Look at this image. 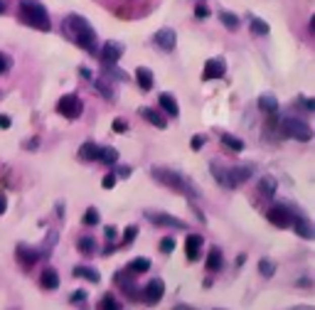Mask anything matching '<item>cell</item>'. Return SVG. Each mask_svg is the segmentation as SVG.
<instances>
[{"label": "cell", "mask_w": 315, "mask_h": 310, "mask_svg": "<svg viewBox=\"0 0 315 310\" xmlns=\"http://www.w3.org/2000/svg\"><path fill=\"white\" fill-rule=\"evenodd\" d=\"M150 177L158 185H163V187H167V190H172V192H177V194H185L190 199H195L200 194L192 187V182L187 180L185 175L172 170V168H165V165H150Z\"/></svg>", "instance_id": "obj_1"}, {"label": "cell", "mask_w": 315, "mask_h": 310, "mask_svg": "<svg viewBox=\"0 0 315 310\" xmlns=\"http://www.w3.org/2000/svg\"><path fill=\"white\" fill-rule=\"evenodd\" d=\"M20 20L35 30H42V32H50L52 30V20H50V13L47 8L39 3V0H20Z\"/></svg>", "instance_id": "obj_2"}, {"label": "cell", "mask_w": 315, "mask_h": 310, "mask_svg": "<svg viewBox=\"0 0 315 310\" xmlns=\"http://www.w3.org/2000/svg\"><path fill=\"white\" fill-rule=\"evenodd\" d=\"M67 30L74 37V42L79 47H84L86 52L96 55V30L92 27V22L81 15H69L67 18Z\"/></svg>", "instance_id": "obj_3"}, {"label": "cell", "mask_w": 315, "mask_h": 310, "mask_svg": "<svg viewBox=\"0 0 315 310\" xmlns=\"http://www.w3.org/2000/svg\"><path fill=\"white\" fill-rule=\"evenodd\" d=\"M296 214H300V210L293 207V202H276V204L268 207L266 219H268V224L276 227V229H291V222H293Z\"/></svg>", "instance_id": "obj_4"}, {"label": "cell", "mask_w": 315, "mask_h": 310, "mask_svg": "<svg viewBox=\"0 0 315 310\" xmlns=\"http://www.w3.org/2000/svg\"><path fill=\"white\" fill-rule=\"evenodd\" d=\"M281 128V133L286 138H293V140H300V143H308V140H313V128L305 123V121H300V118H283V123L278 126Z\"/></svg>", "instance_id": "obj_5"}, {"label": "cell", "mask_w": 315, "mask_h": 310, "mask_svg": "<svg viewBox=\"0 0 315 310\" xmlns=\"http://www.w3.org/2000/svg\"><path fill=\"white\" fill-rule=\"evenodd\" d=\"M146 219H148L150 224H155V227H167V229H180V232H187L190 229V224H187L185 219H180V217H172V214L167 212H158V210H146Z\"/></svg>", "instance_id": "obj_6"}, {"label": "cell", "mask_w": 315, "mask_h": 310, "mask_svg": "<svg viewBox=\"0 0 315 310\" xmlns=\"http://www.w3.org/2000/svg\"><path fill=\"white\" fill-rule=\"evenodd\" d=\"M113 283L118 286V291L123 293L128 300H141V291H138V283H136V273H130L128 269L113 273Z\"/></svg>", "instance_id": "obj_7"}, {"label": "cell", "mask_w": 315, "mask_h": 310, "mask_svg": "<svg viewBox=\"0 0 315 310\" xmlns=\"http://www.w3.org/2000/svg\"><path fill=\"white\" fill-rule=\"evenodd\" d=\"M57 114L64 116L67 121H76V118L84 114V104H81V98L76 96V94H64V96H59V101H57Z\"/></svg>", "instance_id": "obj_8"}, {"label": "cell", "mask_w": 315, "mask_h": 310, "mask_svg": "<svg viewBox=\"0 0 315 310\" xmlns=\"http://www.w3.org/2000/svg\"><path fill=\"white\" fill-rule=\"evenodd\" d=\"M165 298V281L163 278H150L141 291V303L143 305H158Z\"/></svg>", "instance_id": "obj_9"}, {"label": "cell", "mask_w": 315, "mask_h": 310, "mask_svg": "<svg viewBox=\"0 0 315 310\" xmlns=\"http://www.w3.org/2000/svg\"><path fill=\"white\" fill-rule=\"evenodd\" d=\"M227 175H229V187L237 190L239 185L249 182L256 175V165L254 163H241V165H234V168H227Z\"/></svg>", "instance_id": "obj_10"}, {"label": "cell", "mask_w": 315, "mask_h": 310, "mask_svg": "<svg viewBox=\"0 0 315 310\" xmlns=\"http://www.w3.org/2000/svg\"><path fill=\"white\" fill-rule=\"evenodd\" d=\"M15 259H18V264H22V269H32L42 259V251L30 246V244H18L15 246Z\"/></svg>", "instance_id": "obj_11"}, {"label": "cell", "mask_w": 315, "mask_h": 310, "mask_svg": "<svg viewBox=\"0 0 315 310\" xmlns=\"http://www.w3.org/2000/svg\"><path fill=\"white\" fill-rule=\"evenodd\" d=\"M291 229L296 232V236H300V239H305V241H313L315 239V227L313 222L305 217V214L300 212L293 217V222H291Z\"/></svg>", "instance_id": "obj_12"}, {"label": "cell", "mask_w": 315, "mask_h": 310, "mask_svg": "<svg viewBox=\"0 0 315 310\" xmlns=\"http://www.w3.org/2000/svg\"><path fill=\"white\" fill-rule=\"evenodd\" d=\"M224 72H227V62L224 57H214V59H207L202 69V79L204 81H214V79H222Z\"/></svg>", "instance_id": "obj_13"}, {"label": "cell", "mask_w": 315, "mask_h": 310, "mask_svg": "<svg viewBox=\"0 0 315 310\" xmlns=\"http://www.w3.org/2000/svg\"><path fill=\"white\" fill-rule=\"evenodd\" d=\"M202 249H204V236L202 234H187V239H185L187 261H197V259L202 256Z\"/></svg>", "instance_id": "obj_14"}, {"label": "cell", "mask_w": 315, "mask_h": 310, "mask_svg": "<svg viewBox=\"0 0 315 310\" xmlns=\"http://www.w3.org/2000/svg\"><path fill=\"white\" fill-rule=\"evenodd\" d=\"M153 42H155V47H160L163 52H172L175 49V30L172 27H163V30H158L155 35H153Z\"/></svg>", "instance_id": "obj_15"}, {"label": "cell", "mask_w": 315, "mask_h": 310, "mask_svg": "<svg viewBox=\"0 0 315 310\" xmlns=\"http://www.w3.org/2000/svg\"><path fill=\"white\" fill-rule=\"evenodd\" d=\"M99 57H101V62L104 64H116L118 59L123 57V44L121 42H106L104 47H101V52H99Z\"/></svg>", "instance_id": "obj_16"}, {"label": "cell", "mask_w": 315, "mask_h": 310, "mask_svg": "<svg viewBox=\"0 0 315 310\" xmlns=\"http://www.w3.org/2000/svg\"><path fill=\"white\" fill-rule=\"evenodd\" d=\"M204 266H207V271H209V273H219V271H224V251L219 249V246H212V249L207 251Z\"/></svg>", "instance_id": "obj_17"}, {"label": "cell", "mask_w": 315, "mask_h": 310, "mask_svg": "<svg viewBox=\"0 0 315 310\" xmlns=\"http://www.w3.org/2000/svg\"><path fill=\"white\" fill-rule=\"evenodd\" d=\"M37 283H39V288H42V291H57V288H59V273H57L52 266H47L44 271L39 273Z\"/></svg>", "instance_id": "obj_18"}, {"label": "cell", "mask_w": 315, "mask_h": 310, "mask_svg": "<svg viewBox=\"0 0 315 310\" xmlns=\"http://www.w3.org/2000/svg\"><path fill=\"white\" fill-rule=\"evenodd\" d=\"M259 194L261 197H266V199H274L276 197V192H278V180L274 177V175H263L259 180Z\"/></svg>", "instance_id": "obj_19"}, {"label": "cell", "mask_w": 315, "mask_h": 310, "mask_svg": "<svg viewBox=\"0 0 315 310\" xmlns=\"http://www.w3.org/2000/svg\"><path fill=\"white\" fill-rule=\"evenodd\" d=\"M141 118H146L150 126H155V128H160V131H165L167 128V118L163 111H158V109H141Z\"/></svg>", "instance_id": "obj_20"}, {"label": "cell", "mask_w": 315, "mask_h": 310, "mask_svg": "<svg viewBox=\"0 0 315 310\" xmlns=\"http://www.w3.org/2000/svg\"><path fill=\"white\" fill-rule=\"evenodd\" d=\"M158 106H160V111L167 114V116H172V118L180 116V106H177V101H175L172 94H160V96H158Z\"/></svg>", "instance_id": "obj_21"}, {"label": "cell", "mask_w": 315, "mask_h": 310, "mask_svg": "<svg viewBox=\"0 0 315 310\" xmlns=\"http://www.w3.org/2000/svg\"><path fill=\"white\" fill-rule=\"evenodd\" d=\"M209 175L217 180V185H219V187H224V190H232V187H229V175H227V168H224L222 163L212 160V163H209Z\"/></svg>", "instance_id": "obj_22"}, {"label": "cell", "mask_w": 315, "mask_h": 310, "mask_svg": "<svg viewBox=\"0 0 315 310\" xmlns=\"http://www.w3.org/2000/svg\"><path fill=\"white\" fill-rule=\"evenodd\" d=\"M72 273H74L76 278L89 281V283H99V281H101V273L96 271V269H92V266H86V264H79V266H74Z\"/></svg>", "instance_id": "obj_23"}, {"label": "cell", "mask_w": 315, "mask_h": 310, "mask_svg": "<svg viewBox=\"0 0 315 310\" xmlns=\"http://www.w3.org/2000/svg\"><path fill=\"white\" fill-rule=\"evenodd\" d=\"M76 249H79L81 256H94V253H99V241L94 236H79L76 239Z\"/></svg>", "instance_id": "obj_24"}, {"label": "cell", "mask_w": 315, "mask_h": 310, "mask_svg": "<svg viewBox=\"0 0 315 310\" xmlns=\"http://www.w3.org/2000/svg\"><path fill=\"white\" fill-rule=\"evenodd\" d=\"M256 104H259V109L266 116H276L278 114V98L274 96V94H261Z\"/></svg>", "instance_id": "obj_25"}, {"label": "cell", "mask_w": 315, "mask_h": 310, "mask_svg": "<svg viewBox=\"0 0 315 310\" xmlns=\"http://www.w3.org/2000/svg\"><path fill=\"white\" fill-rule=\"evenodd\" d=\"M136 81H138V86H141L143 91H150L153 84H155V77H153V72H150L148 67H138V69H136Z\"/></svg>", "instance_id": "obj_26"}, {"label": "cell", "mask_w": 315, "mask_h": 310, "mask_svg": "<svg viewBox=\"0 0 315 310\" xmlns=\"http://www.w3.org/2000/svg\"><path fill=\"white\" fill-rule=\"evenodd\" d=\"M150 266H153V264H150L148 256H136V259H130V261H128V266H126V269H128L130 273H136V276H141V273H148Z\"/></svg>", "instance_id": "obj_27"}, {"label": "cell", "mask_w": 315, "mask_h": 310, "mask_svg": "<svg viewBox=\"0 0 315 310\" xmlns=\"http://www.w3.org/2000/svg\"><path fill=\"white\" fill-rule=\"evenodd\" d=\"M99 143H94V140H86V143H81L79 145V158L81 160H86V163H94L96 158H99Z\"/></svg>", "instance_id": "obj_28"}, {"label": "cell", "mask_w": 315, "mask_h": 310, "mask_svg": "<svg viewBox=\"0 0 315 310\" xmlns=\"http://www.w3.org/2000/svg\"><path fill=\"white\" fill-rule=\"evenodd\" d=\"M222 145L227 148V150H232V153H241L244 150V140H241L239 136H234V133H222Z\"/></svg>", "instance_id": "obj_29"}, {"label": "cell", "mask_w": 315, "mask_h": 310, "mask_svg": "<svg viewBox=\"0 0 315 310\" xmlns=\"http://www.w3.org/2000/svg\"><path fill=\"white\" fill-rule=\"evenodd\" d=\"M96 310H123V303H121L113 293H104L101 300H99V305H96Z\"/></svg>", "instance_id": "obj_30"}, {"label": "cell", "mask_w": 315, "mask_h": 310, "mask_svg": "<svg viewBox=\"0 0 315 310\" xmlns=\"http://www.w3.org/2000/svg\"><path fill=\"white\" fill-rule=\"evenodd\" d=\"M96 160L104 163V165H116V163H118V150H113V148H109V145H101Z\"/></svg>", "instance_id": "obj_31"}, {"label": "cell", "mask_w": 315, "mask_h": 310, "mask_svg": "<svg viewBox=\"0 0 315 310\" xmlns=\"http://www.w3.org/2000/svg\"><path fill=\"white\" fill-rule=\"evenodd\" d=\"M256 269H259V273L263 278H274V276H276V261H271V259L263 256V259H259Z\"/></svg>", "instance_id": "obj_32"}, {"label": "cell", "mask_w": 315, "mask_h": 310, "mask_svg": "<svg viewBox=\"0 0 315 310\" xmlns=\"http://www.w3.org/2000/svg\"><path fill=\"white\" fill-rule=\"evenodd\" d=\"M136 239H138V224H128L121 234V249H128Z\"/></svg>", "instance_id": "obj_33"}, {"label": "cell", "mask_w": 315, "mask_h": 310, "mask_svg": "<svg viewBox=\"0 0 315 310\" xmlns=\"http://www.w3.org/2000/svg\"><path fill=\"white\" fill-rule=\"evenodd\" d=\"M86 227H99V222H101V214H99V210L96 207H89L86 212H84V219H81Z\"/></svg>", "instance_id": "obj_34"}, {"label": "cell", "mask_w": 315, "mask_h": 310, "mask_svg": "<svg viewBox=\"0 0 315 310\" xmlns=\"http://www.w3.org/2000/svg\"><path fill=\"white\" fill-rule=\"evenodd\" d=\"M86 300H89V293L84 291V288H76V291L69 293V303L72 305H84Z\"/></svg>", "instance_id": "obj_35"}, {"label": "cell", "mask_w": 315, "mask_h": 310, "mask_svg": "<svg viewBox=\"0 0 315 310\" xmlns=\"http://www.w3.org/2000/svg\"><path fill=\"white\" fill-rule=\"evenodd\" d=\"M94 89H96V91H99L104 98H109V101L113 98V89L106 84V81H104V79H96V81H94Z\"/></svg>", "instance_id": "obj_36"}, {"label": "cell", "mask_w": 315, "mask_h": 310, "mask_svg": "<svg viewBox=\"0 0 315 310\" xmlns=\"http://www.w3.org/2000/svg\"><path fill=\"white\" fill-rule=\"evenodd\" d=\"M175 246H177V241H175L172 236H163V239L158 241V249H160L163 253H172L175 251Z\"/></svg>", "instance_id": "obj_37"}, {"label": "cell", "mask_w": 315, "mask_h": 310, "mask_svg": "<svg viewBox=\"0 0 315 310\" xmlns=\"http://www.w3.org/2000/svg\"><path fill=\"white\" fill-rule=\"evenodd\" d=\"M251 32L254 35H268V25L261 18H251Z\"/></svg>", "instance_id": "obj_38"}, {"label": "cell", "mask_w": 315, "mask_h": 310, "mask_svg": "<svg viewBox=\"0 0 315 310\" xmlns=\"http://www.w3.org/2000/svg\"><path fill=\"white\" fill-rule=\"evenodd\" d=\"M219 20L224 22V27H229V30H237V27H239V18L232 15V13H219Z\"/></svg>", "instance_id": "obj_39"}, {"label": "cell", "mask_w": 315, "mask_h": 310, "mask_svg": "<svg viewBox=\"0 0 315 310\" xmlns=\"http://www.w3.org/2000/svg\"><path fill=\"white\" fill-rule=\"evenodd\" d=\"M104 72H106L111 79H118V81H126V79H128V74H126L123 69H116L113 64H106V67H104Z\"/></svg>", "instance_id": "obj_40"}, {"label": "cell", "mask_w": 315, "mask_h": 310, "mask_svg": "<svg viewBox=\"0 0 315 310\" xmlns=\"http://www.w3.org/2000/svg\"><path fill=\"white\" fill-rule=\"evenodd\" d=\"M293 286L300 288V291H310V288H313V278H310V276H300V278H296Z\"/></svg>", "instance_id": "obj_41"}, {"label": "cell", "mask_w": 315, "mask_h": 310, "mask_svg": "<svg viewBox=\"0 0 315 310\" xmlns=\"http://www.w3.org/2000/svg\"><path fill=\"white\" fill-rule=\"evenodd\" d=\"M10 67H13V59L8 57L5 52H0V77H5L10 72Z\"/></svg>", "instance_id": "obj_42"}, {"label": "cell", "mask_w": 315, "mask_h": 310, "mask_svg": "<svg viewBox=\"0 0 315 310\" xmlns=\"http://www.w3.org/2000/svg\"><path fill=\"white\" fill-rule=\"evenodd\" d=\"M111 128H113V133H126L128 131V121L126 118H113Z\"/></svg>", "instance_id": "obj_43"}, {"label": "cell", "mask_w": 315, "mask_h": 310, "mask_svg": "<svg viewBox=\"0 0 315 310\" xmlns=\"http://www.w3.org/2000/svg\"><path fill=\"white\" fill-rule=\"evenodd\" d=\"M116 185H118V177H116V175L113 173L104 175V180H101V187H104V190H113Z\"/></svg>", "instance_id": "obj_44"}, {"label": "cell", "mask_w": 315, "mask_h": 310, "mask_svg": "<svg viewBox=\"0 0 315 310\" xmlns=\"http://www.w3.org/2000/svg\"><path fill=\"white\" fill-rule=\"evenodd\" d=\"M204 143H207V136H202V133H200V136H192V138H190V148H192V150H202Z\"/></svg>", "instance_id": "obj_45"}, {"label": "cell", "mask_w": 315, "mask_h": 310, "mask_svg": "<svg viewBox=\"0 0 315 310\" xmlns=\"http://www.w3.org/2000/svg\"><path fill=\"white\" fill-rule=\"evenodd\" d=\"M130 173H133V170H130L128 165H118V168L113 170V175H116L118 180H126V177H130Z\"/></svg>", "instance_id": "obj_46"}, {"label": "cell", "mask_w": 315, "mask_h": 310, "mask_svg": "<svg viewBox=\"0 0 315 310\" xmlns=\"http://www.w3.org/2000/svg\"><path fill=\"white\" fill-rule=\"evenodd\" d=\"M104 236H106V241H113V239L118 236V229L109 224V227H104Z\"/></svg>", "instance_id": "obj_47"}, {"label": "cell", "mask_w": 315, "mask_h": 310, "mask_svg": "<svg viewBox=\"0 0 315 310\" xmlns=\"http://www.w3.org/2000/svg\"><path fill=\"white\" fill-rule=\"evenodd\" d=\"M13 126V118L8 116V114H0V131H8Z\"/></svg>", "instance_id": "obj_48"}, {"label": "cell", "mask_w": 315, "mask_h": 310, "mask_svg": "<svg viewBox=\"0 0 315 310\" xmlns=\"http://www.w3.org/2000/svg\"><path fill=\"white\" fill-rule=\"evenodd\" d=\"M37 145H39V138L37 136H32L27 143H25V150H37Z\"/></svg>", "instance_id": "obj_49"}, {"label": "cell", "mask_w": 315, "mask_h": 310, "mask_svg": "<svg viewBox=\"0 0 315 310\" xmlns=\"http://www.w3.org/2000/svg\"><path fill=\"white\" fill-rule=\"evenodd\" d=\"M195 15H197V18H207V15H209V10H207V5H202V3H200V5L195 8Z\"/></svg>", "instance_id": "obj_50"}, {"label": "cell", "mask_w": 315, "mask_h": 310, "mask_svg": "<svg viewBox=\"0 0 315 310\" xmlns=\"http://www.w3.org/2000/svg\"><path fill=\"white\" fill-rule=\"evenodd\" d=\"M300 101H303V109H305V111H315V98H300Z\"/></svg>", "instance_id": "obj_51"}, {"label": "cell", "mask_w": 315, "mask_h": 310, "mask_svg": "<svg viewBox=\"0 0 315 310\" xmlns=\"http://www.w3.org/2000/svg\"><path fill=\"white\" fill-rule=\"evenodd\" d=\"M5 212H8V197H5V194L0 192V217H3Z\"/></svg>", "instance_id": "obj_52"}, {"label": "cell", "mask_w": 315, "mask_h": 310, "mask_svg": "<svg viewBox=\"0 0 315 310\" xmlns=\"http://www.w3.org/2000/svg\"><path fill=\"white\" fill-rule=\"evenodd\" d=\"M190 207H192V212H195V217H197L200 222H204V214L200 212V207H197V204H190Z\"/></svg>", "instance_id": "obj_53"}, {"label": "cell", "mask_w": 315, "mask_h": 310, "mask_svg": "<svg viewBox=\"0 0 315 310\" xmlns=\"http://www.w3.org/2000/svg\"><path fill=\"white\" fill-rule=\"evenodd\" d=\"M244 261H246V253H239V256H237V269L244 266Z\"/></svg>", "instance_id": "obj_54"}, {"label": "cell", "mask_w": 315, "mask_h": 310, "mask_svg": "<svg viewBox=\"0 0 315 310\" xmlns=\"http://www.w3.org/2000/svg\"><path fill=\"white\" fill-rule=\"evenodd\" d=\"M79 72H81V77H84V79H92V72H89V69H84V67H81Z\"/></svg>", "instance_id": "obj_55"}, {"label": "cell", "mask_w": 315, "mask_h": 310, "mask_svg": "<svg viewBox=\"0 0 315 310\" xmlns=\"http://www.w3.org/2000/svg\"><path fill=\"white\" fill-rule=\"evenodd\" d=\"M5 10H8V0H0V15H3Z\"/></svg>", "instance_id": "obj_56"}, {"label": "cell", "mask_w": 315, "mask_h": 310, "mask_svg": "<svg viewBox=\"0 0 315 310\" xmlns=\"http://www.w3.org/2000/svg\"><path fill=\"white\" fill-rule=\"evenodd\" d=\"M172 310H195V308H190V305H175Z\"/></svg>", "instance_id": "obj_57"}, {"label": "cell", "mask_w": 315, "mask_h": 310, "mask_svg": "<svg viewBox=\"0 0 315 310\" xmlns=\"http://www.w3.org/2000/svg\"><path fill=\"white\" fill-rule=\"evenodd\" d=\"M293 310H313V308H308V305H298V308H293Z\"/></svg>", "instance_id": "obj_58"}, {"label": "cell", "mask_w": 315, "mask_h": 310, "mask_svg": "<svg viewBox=\"0 0 315 310\" xmlns=\"http://www.w3.org/2000/svg\"><path fill=\"white\" fill-rule=\"evenodd\" d=\"M217 310H224V308H217Z\"/></svg>", "instance_id": "obj_59"}]
</instances>
